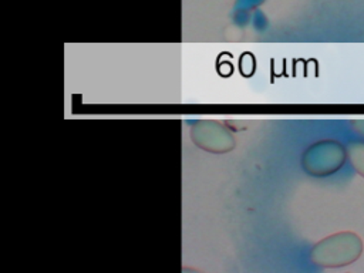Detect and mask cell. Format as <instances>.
I'll return each mask as SVG.
<instances>
[{"label": "cell", "instance_id": "7a4b0ae2", "mask_svg": "<svg viewBox=\"0 0 364 273\" xmlns=\"http://www.w3.org/2000/svg\"><path fill=\"white\" fill-rule=\"evenodd\" d=\"M346 151L334 141L318 142L306 152L304 166L310 173L327 175L337 171L344 162Z\"/></svg>", "mask_w": 364, "mask_h": 273}, {"label": "cell", "instance_id": "6da1fadb", "mask_svg": "<svg viewBox=\"0 0 364 273\" xmlns=\"http://www.w3.org/2000/svg\"><path fill=\"white\" fill-rule=\"evenodd\" d=\"M361 253V240L354 233L333 235L313 249V260L323 266H343L354 262Z\"/></svg>", "mask_w": 364, "mask_h": 273}]
</instances>
